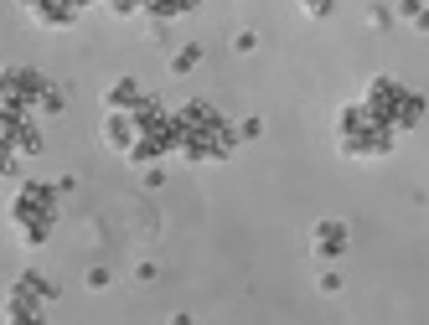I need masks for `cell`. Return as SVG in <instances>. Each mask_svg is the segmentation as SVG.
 Here are the masks:
<instances>
[{
    "label": "cell",
    "instance_id": "5b68a950",
    "mask_svg": "<svg viewBox=\"0 0 429 325\" xmlns=\"http://www.w3.org/2000/svg\"><path fill=\"white\" fill-rule=\"evenodd\" d=\"M16 155H41V129L31 119L16 124Z\"/></svg>",
    "mask_w": 429,
    "mask_h": 325
},
{
    "label": "cell",
    "instance_id": "2e32d148",
    "mask_svg": "<svg viewBox=\"0 0 429 325\" xmlns=\"http://www.w3.org/2000/svg\"><path fill=\"white\" fill-rule=\"evenodd\" d=\"M171 325H197V320H191L186 310H176V315H171Z\"/></svg>",
    "mask_w": 429,
    "mask_h": 325
},
{
    "label": "cell",
    "instance_id": "7c38bea8",
    "mask_svg": "<svg viewBox=\"0 0 429 325\" xmlns=\"http://www.w3.org/2000/svg\"><path fill=\"white\" fill-rule=\"evenodd\" d=\"M6 315H11V325H41L36 310H6Z\"/></svg>",
    "mask_w": 429,
    "mask_h": 325
},
{
    "label": "cell",
    "instance_id": "9c48e42d",
    "mask_svg": "<svg viewBox=\"0 0 429 325\" xmlns=\"http://www.w3.org/2000/svg\"><path fill=\"white\" fill-rule=\"evenodd\" d=\"M83 284H89V289H109V284H114V274L99 264V269H89V274H83Z\"/></svg>",
    "mask_w": 429,
    "mask_h": 325
},
{
    "label": "cell",
    "instance_id": "277c9868",
    "mask_svg": "<svg viewBox=\"0 0 429 325\" xmlns=\"http://www.w3.org/2000/svg\"><path fill=\"white\" fill-rule=\"evenodd\" d=\"M311 248L321 258H336L341 248H347V222H316L311 227Z\"/></svg>",
    "mask_w": 429,
    "mask_h": 325
},
{
    "label": "cell",
    "instance_id": "6da1fadb",
    "mask_svg": "<svg viewBox=\"0 0 429 325\" xmlns=\"http://www.w3.org/2000/svg\"><path fill=\"white\" fill-rule=\"evenodd\" d=\"M57 186H36V181H26V186H21V197H16V222H31V217H36V222H52V217H57Z\"/></svg>",
    "mask_w": 429,
    "mask_h": 325
},
{
    "label": "cell",
    "instance_id": "ba28073f",
    "mask_svg": "<svg viewBox=\"0 0 429 325\" xmlns=\"http://www.w3.org/2000/svg\"><path fill=\"white\" fill-rule=\"evenodd\" d=\"M228 47L238 52V57H248L253 47H259V31H248V26H243V31H233V41H228Z\"/></svg>",
    "mask_w": 429,
    "mask_h": 325
},
{
    "label": "cell",
    "instance_id": "9a60e30c",
    "mask_svg": "<svg viewBox=\"0 0 429 325\" xmlns=\"http://www.w3.org/2000/svg\"><path fill=\"white\" fill-rule=\"evenodd\" d=\"M135 279H140V284H150V279H156V264H150V258H145V264H135Z\"/></svg>",
    "mask_w": 429,
    "mask_h": 325
},
{
    "label": "cell",
    "instance_id": "8fae6325",
    "mask_svg": "<svg viewBox=\"0 0 429 325\" xmlns=\"http://www.w3.org/2000/svg\"><path fill=\"white\" fill-rule=\"evenodd\" d=\"M16 160H21L16 150H6V145H0V176H16Z\"/></svg>",
    "mask_w": 429,
    "mask_h": 325
},
{
    "label": "cell",
    "instance_id": "7a4b0ae2",
    "mask_svg": "<svg viewBox=\"0 0 429 325\" xmlns=\"http://www.w3.org/2000/svg\"><path fill=\"white\" fill-rule=\"evenodd\" d=\"M104 145H109L114 155L130 160L140 150V119L135 114H104Z\"/></svg>",
    "mask_w": 429,
    "mask_h": 325
},
{
    "label": "cell",
    "instance_id": "5bb4252c",
    "mask_svg": "<svg viewBox=\"0 0 429 325\" xmlns=\"http://www.w3.org/2000/svg\"><path fill=\"white\" fill-rule=\"evenodd\" d=\"M316 289H321V294H336V289H341V279H336V274H321V284H316Z\"/></svg>",
    "mask_w": 429,
    "mask_h": 325
},
{
    "label": "cell",
    "instance_id": "52a82bcc",
    "mask_svg": "<svg viewBox=\"0 0 429 325\" xmlns=\"http://www.w3.org/2000/svg\"><path fill=\"white\" fill-rule=\"evenodd\" d=\"M52 114H62V88L52 83L47 93H41V103H36V119H52Z\"/></svg>",
    "mask_w": 429,
    "mask_h": 325
},
{
    "label": "cell",
    "instance_id": "8992f818",
    "mask_svg": "<svg viewBox=\"0 0 429 325\" xmlns=\"http://www.w3.org/2000/svg\"><path fill=\"white\" fill-rule=\"evenodd\" d=\"M197 62H202V41H186V47L181 52H171V73H191V68H197Z\"/></svg>",
    "mask_w": 429,
    "mask_h": 325
},
{
    "label": "cell",
    "instance_id": "4fadbf2b",
    "mask_svg": "<svg viewBox=\"0 0 429 325\" xmlns=\"http://www.w3.org/2000/svg\"><path fill=\"white\" fill-rule=\"evenodd\" d=\"M300 6H306V16H326V11H331V0H300Z\"/></svg>",
    "mask_w": 429,
    "mask_h": 325
},
{
    "label": "cell",
    "instance_id": "3957f363",
    "mask_svg": "<svg viewBox=\"0 0 429 325\" xmlns=\"http://www.w3.org/2000/svg\"><path fill=\"white\" fill-rule=\"evenodd\" d=\"M140 103H145V93H140L135 78H119V83L104 88V108H109V114H135Z\"/></svg>",
    "mask_w": 429,
    "mask_h": 325
},
{
    "label": "cell",
    "instance_id": "30bf717a",
    "mask_svg": "<svg viewBox=\"0 0 429 325\" xmlns=\"http://www.w3.org/2000/svg\"><path fill=\"white\" fill-rule=\"evenodd\" d=\"M264 135V119H243L238 124V140H259Z\"/></svg>",
    "mask_w": 429,
    "mask_h": 325
}]
</instances>
